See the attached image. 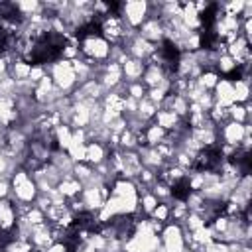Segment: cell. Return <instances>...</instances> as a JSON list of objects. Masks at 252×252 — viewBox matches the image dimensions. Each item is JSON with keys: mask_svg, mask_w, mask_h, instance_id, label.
Returning a JSON list of instances; mask_svg holds the SVG:
<instances>
[{"mask_svg": "<svg viewBox=\"0 0 252 252\" xmlns=\"http://www.w3.org/2000/svg\"><path fill=\"white\" fill-rule=\"evenodd\" d=\"M120 67H122V79L126 83H138L144 75V69H146V65L134 57H126V61Z\"/></svg>", "mask_w": 252, "mask_h": 252, "instance_id": "obj_2", "label": "cell"}, {"mask_svg": "<svg viewBox=\"0 0 252 252\" xmlns=\"http://www.w3.org/2000/svg\"><path fill=\"white\" fill-rule=\"evenodd\" d=\"M130 28L138 30L142 22L148 16V2H122V14H120Z\"/></svg>", "mask_w": 252, "mask_h": 252, "instance_id": "obj_1", "label": "cell"}]
</instances>
